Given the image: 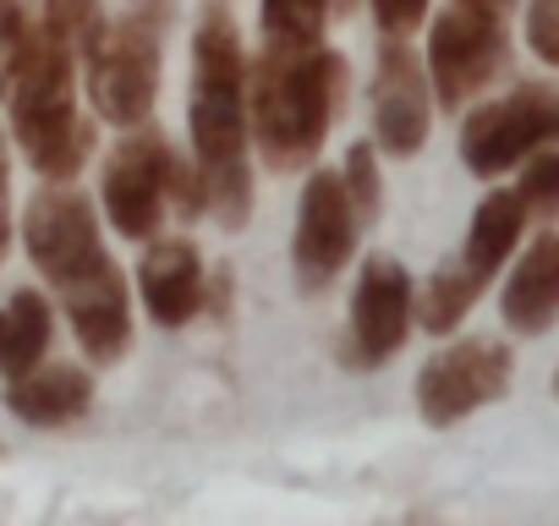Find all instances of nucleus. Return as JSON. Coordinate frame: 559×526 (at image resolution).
<instances>
[{
  "instance_id": "423d86ee",
  "label": "nucleus",
  "mask_w": 559,
  "mask_h": 526,
  "mask_svg": "<svg viewBox=\"0 0 559 526\" xmlns=\"http://www.w3.org/2000/svg\"><path fill=\"white\" fill-rule=\"evenodd\" d=\"M554 143H559V83L548 77L521 83L504 99H488L461 121V165L477 181H493L526 165V154L554 148Z\"/></svg>"
},
{
  "instance_id": "f8f14e48",
  "label": "nucleus",
  "mask_w": 559,
  "mask_h": 526,
  "mask_svg": "<svg viewBox=\"0 0 559 526\" xmlns=\"http://www.w3.org/2000/svg\"><path fill=\"white\" fill-rule=\"evenodd\" d=\"M433 127V83L417 50L395 34L379 45V77H373V143L390 159H412L428 143Z\"/></svg>"
},
{
  "instance_id": "f3484780",
  "label": "nucleus",
  "mask_w": 559,
  "mask_h": 526,
  "mask_svg": "<svg viewBox=\"0 0 559 526\" xmlns=\"http://www.w3.org/2000/svg\"><path fill=\"white\" fill-rule=\"evenodd\" d=\"M56 335V313L45 302V291L23 286L0 302V379H23L45 362Z\"/></svg>"
},
{
  "instance_id": "7ed1b4c3",
  "label": "nucleus",
  "mask_w": 559,
  "mask_h": 526,
  "mask_svg": "<svg viewBox=\"0 0 559 526\" xmlns=\"http://www.w3.org/2000/svg\"><path fill=\"white\" fill-rule=\"evenodd\" d=\"M346 88H352V72L330 45L263 39V50L247 61V127H252V148L263 170L302 176L319 159L346 105Z\"/></svg>"
},
{
  "instance_id": "4468645a",
  "label": "nucleus",
  "mask_w": 559,
  "mask_h": 526,
  "mask_svg": "<svg viewBox=\"0 0 559 526\" xmlns=\"http://www.w3.org/2000/svg\"><path fill=\"white\" fill-rule=\"evenodd\" d=\"M499 319L504 330L537 340L559 324V236L543 230L532 236V247L515 258V270L499 291Z\"/></svg>"
},
{
  "instance_id": "a878e982",
  "label": "nucleus",
  "mask_w": 559,
  "mask_h": 526,
  "mask_svg": "<svg viewBox=\"0 0 559 526\" xmlns=\"http://www.w3.org/2000/svg\"><path fill=\"white\" fill-rule=\"evenodd\" d=\"M23 23H28V12H23V0H0V56L12 50V39L23 34Z\"/></svg>"
},
{
  "instance_id": "1a4fd4ad",
  "label": "nucleus",
  "mask_w": 559,
  "mask_h": 526,
  "mask_svg": "<svg viewBox=\"0 0 559 526\" xmlns=\"http://www.w3.org/2000/svg\"><path fill=\"white\" fill-rule=\"evenodd\" d=\"M417 324V286L406 275V263L390 258V252H373L362 258V275H357V291H352V340H346V362L357 373H373L384 368L406 335Z\"/></svg>"
},
{
  "instance_id": "39448f33",
  "label": "nucleus",
  "mask_w": 559,
  "mask_h": 526,
  "mask_svg": "<svg viewBox=\"0 0 559 526\" xmlns=\"http://www.w3.org/2000/svg\"><path fill=\"white\" fill-rule=\"evenodd\" d=\"M170 28H176V0H132L127 17L105 23L99 45L83 56V77L99 121L132 132L154 116Z\"/></svg>"
},
{
  "instance_id": "b1692460",
  "label": "nucleus",
  "mask_w": 559,
  "mask_h": 526,
  "mask_svg": "<svg viewBox=\"0 0 559 526\" xmlns=\"http://www.w3.org/2000/svg\"><path fill=\"white\" fill-rule=\"evenodd\" d=\"M368 7H373L379 34H395V39H412L417 23L428 17V0H368Z\"/></svg>"
},
{
  "instance_id": "bb28decb",
  "label": "nucleus",
  "mask_w": 559,
  "mask_h": 526,
  "mask_svg": "<svg viewBox=\"0 0 559 526\" xmlns=\"http://www.w3.org/2000/svg\"><path fill=\"white\" fill-rule=\"evenodd\" d=\"M357 12V0H330V17H352Z\"/></svg>"
},
{
  "instance_id": "2eb2a0df",
  "label": "nucleus",
  "mask_w": 559,
  "mask_h": 526,
  "mask_svg": "<svg viewBox=\"0 0 559 526\" xmlns=\"http://www.w3.org/2000/svg\"><path fill=\"white\" fill-rule=\"evenodd\" d=\"M94 406V379L78 362H39L23 379H7V411L28 428H72Z\"/></svg>"
},
{
  "instance_id": "f257e3e1",
  "label": "nucleus",
  "mask_w": 559,
  "mask_h": 526,
  "mask_svg": "<svg viewBox=\"0 0 559 526\" xmlns=\"http://www.w3.org/2000/svg\"><path fill=\"white\" fill-rule=\"evenodd\" d=\"M23 247L50 280L88 362L110 368L132 351V286L99 241V219L67 181L45 187L23 214Z\"/></svg>"
},
{
  "instance_id": "c85d7f7f",
  "label": "nucleus",
  "mask_w": 559,
  "mask_h": 526,
  "mask_svg": "<svg viewBox=\"0 0 559 526\" xmlns=\"http://www.w3.org/2000/svg\"><path fill=\"white\" fill-rule=\"evenodd\" d=\"M554 401H559V368H554Z\"/></svg>"
},
{
  "instance_id": "dca6fc26",
  "label": "nucleus",
  "mask_w": 559,
  "mask_h": 526,
  "mask_svg": "<svg viewBox=\"0 0 559 526\" xmlns=\"http://www.w3.org/2000/svg\"><path fill=\"white\" fill-rule=\"evenodd\" d=\"M521 230H526V203L515 198V187H510V192H488V198L472 208L461 263L488 286V280L504 270V258L521 247Z\"/></svg>"
},
{
  "instance_id": "aec40b11",
  "label": "nucleus",
  "mask_w": 559,
  "mask_h": 526,
  "mask_svg": "<svg viewBox=\"0 0 559 526\" xmlns=\"http://www.w3.org/2000/svg\"><path fill=\"white\" fill-rule=\"evenodd\" d=\"M341 187L352 198V214L357 225H379V208H384V176H379V143H352L346 159H341Z\"/></svg>"
},
{
  "instance_id": "20e7f679",
  "label": "nucleus",
  "mask_w": 559,
  "mask_h": 526,
  "mask_svg": "<svg viewBox=\"0 0 559 526\" xmlns=\"http://www.w3.org/2000/svg\"><path fill=\"white\" fill-rule=\"evenodd\" d=\"M0 110L45 181H72L88 165L99 132L78 110V56L45 17H28L0 56Z\"/></svg>"
},
{
  "instance_id": "412c9836",
  "label": "nucleus",
  "mask_w": 559,
  "mask_h": 526,
  "mask_svg": "<svg viewBox=\"0 0 559 526\" xmlns=\"http://www.w3.org/2000/svg\"><path fill=\"white\" fill-rule=\"evenodd\" d=\"M67 45H72V56H78V67H83V56L99 45V34H105V0H45V12H39Z\"/></svg>"
},
{
  "instance_id": "a211bd4d",
  "label": "nucleus",
  "mask_w": 559,
  "mask_h": 526,
  "mask_svg": "<svg viewBox=\"0 0 559 526\" xmlns=\"http://www.w3.org/2000/svg\"><path fill=\"white\" fill-rule=\"evenodd\" d=\"M488 286L466 270V263H444V270H433L428 280H423V291H417V324L439 340V335H455L461 330V319L477 308V297H483Z\"/></svg>"
},
{
  "instance_id": "6e6552de",
  "label": "nucleus",
  "mask_w": 559,
  "mask_h": 526,
  "mask_svg": "<svg viewBox=\"0 0 559 526\" xmlns=\"http://www.w3.org/2000/svg\"><path fill=\"white\" fill-rule=\"evenodd\" d=\"M510 379H515L510 346H499L488 335L450 340L417 368V411H423L428 428H455L472 411L504 401Z\"/></svg>"
},
{
  "instance_id": "ddd939ff",
  "label": "nucleus",
  "mask_w": 559,
  "mask_h": 526,
  "mask_svg": "<svg viewBox=\"0 0 559 526\" xmlns=\"http://www.w3.org/2000/svg\"><path fill=\"white\" fill-rule=\"evenodd\" d=\"M138 297L159 330H187L209 308V275L203 252L192 241H154L138 263Z\"/></svg>"
},
{
  "instance_id": "0eeeda50",
  "label": "nucleus",
  "mask_w": 559,
  "mask_h": 526,
  "mask_svg": "<svg viewBox=\"0 0 559 526\" xmlns=\"http://www.w3.org/2000/svg\"><path fill=\"white\" fill-rule=\"evenodd\" d=\"M510 61L504 45V12H488L477 0H455L439 12L433 34H428V83L439 110H461L472 105Z\"/></svg>"
},
{
  "instance_id": "6ab92c4d",
  "label": "nucleus",
  "mask_w": 559,
  "mask_h": 526,
  "mask_svg": "<svg viewBox=\"0 0 559 526\" xmlns=\"http://www.w3.org/2000/svg\"><path fill=\"white\" fill-rule=\"evenodd\" d=\"M258 23L274 45H324V28L335 17L330 0H258Z\"/></svg>"
},
{
  "instance_id": "f03ea898",
  "label": "nucleus",
  "mask_w": 559,
  "mask_h": 526,
  "mask_svg": "<svg viewBox=\"0 0 559 526\" xmlns=\"http://www.w3.org/2000/svg\"><path fill=\"white\" fill-rule=\"evenodd\" d=\"M192 159L203 170L209 214L241 230L252 214V127H247V50L225 0H209L192 34V94H187Z\"/></svg>"
},
{
  "instance_id": "4be33fe9",
  "label": "nucleus",
  "mask_w": 559,
  "mask_h": 526,
  "mask_svg": "<svg viewBox=\"0 0 559 526\" xmlns=\"http://www.w3.org/2000/svg\"><path fill=\"white\" fill-rule=\"evenodd\" d=\"M515 198L526 203V219H554L559 214V143L526 154V170L515 181Z\"/></svg>"
},
{
  "instance_id": "9d476101",
  "label": "nucleus",
  "mask_w": 559,
  "mask_h": 526,
  "mask_svg": "<svg viewBox=\"0 0 559 526\" xmlns=\"http://www.w3.org/2000/svg\"><path fill=\"white\" fill-rule=\"evenodd\" d=\"M357 214L341 187V170H308V187L297 198V230H292V270L297 291H330L335 275L357 252Z\"/></svg>"
},
{
  "instance_id": "5701e85b",
  "label": "nucleus",
  "mask_w": 559,
  "mask_h": 526,
  "mask_svg": "<svg viewBox=\"0 0 559 526\" xmlns=\"http://www.w3.org/2000/svg\"><path fill=\"white\" fill-rule=\"evenodd\" d=\"M526 45L543 67L559 72V0H532L526 7Z\"/></svg>"
},
{
  "instance_id": "9b49d317",
  "label": "nucleus",
  "mask_w": 559,
  "mask_h": 526,
  "mask_svg": "<svg viewBox=\"0 0 559 526\" xmlns=\"http://www.w3.org/2000/svg\"><path fill=\"white\" fill-rule=\"evenodd\" d=\"M165 159H170V143L148 121L132 127L116 143V154L105 159L99 203L127 241H154V230L165 225V208H170L165 203Z\"/></svg>"
},
{
  "instance_id": "393cba45",
  "label": "nucleus",
  "mask_w": 559,
  "mask_h": 526,
  "mask_svg": "<svg viewBox=\"0 0 559 526\" xmlns=\"http://www.w3.org/2000/svg\"><path fill=\"white\" fill-rule=\"evenodd\" d=\"M7 247H12V148L0 132V263H7Z\"/></svg>"
},
{
  "instance_id": "cd10ccee",
  "label": "nucleus",
  "mask_w": 559,
  "mask_h": 526,
  "mask_svg": "<svg viewBox=\"0 0 559 526\" xmlns=\"http://www.w3.org/2000/svg\"><path fill=\"white\" fill-rule=\"evenodd\" d=\"M477 7H488V12H510V0H477Z\"/></svg>"
}]
</instances>
